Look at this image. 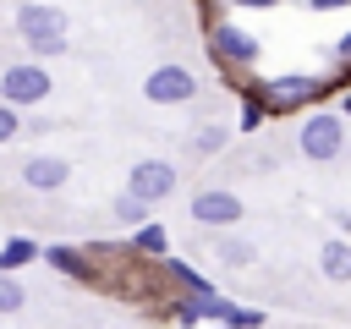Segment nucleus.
Listing matches in <instances>:
<instances>
[{
    "mask_svg": "<svg viewBox=\"0 0 351 329\" xmlns=\"http://www.w3.org/2000/svg\"><path fill=\"white\" fill-rule=\"evenodd\" d=\"M16 33L27 38L33 55H60V49H66V33H71V16H66L60 5L22 0V5H16Z\"/></svg>",
    "mask_w": 351,
    "mask_h": 329,
    "instance_id": "obj_1",
    "label": "nucleus"
},
{
    "mask_svg": "<svg viewBox=\"0 0 351 329\" xmlns=\"http://www.w3.org/2000/svg\"><path fill=\"white\" fill-rule=\"evenodd\" d=\"M170 280H181L186 285V296H181V307H176V318L181 324H225L230 318V302L219 296V285L214 280H203L197 269H186V263H176L170 258Z\"/></svg>",
    "mask_w": 351,
    "mask_h": 329,
    "instance_id": "obj_2",
    "label": "nucleus"
},
{
    "mask_svg": "<svg viewBox=\"0 0 351 329\" xmlns=\"http://www.w3.org/2000/svg\"><path fill=\"white\" fill-rule=\"evenodd\" d=\"M296 148H302V159H313V164L340 159V148H346V115H340V110H318V115H307L302 132H296Z\"/></svg>",
    "mask_w": 351,
    "mask_h": 329,
    "instance_id": "obj_3",
    "label": "nucleus"
},
{
    "mask_svg": "<svg viewBox=\"0 0 351 329\" xmlns=\"http://www.w3.org/2000/svg\"><path fill=\"white\" fill-rule=\"evenodd\" d=\"M49 88H55V77H49L38 60H16V66H5V71H0V99H5V104H16V110L44 104V99H49Z\"/></svg>",
    "mask_w": 351,
    "mask_h": 329,
    "instance_id": "obj_4",
    "label": "nucleus"
},
{
    "mask_svg": "<svg viewBox=\"0 0 351 329\" xmlns=\"http://www.w3.org/2000/svg\"><path fill=\"white\" fill-rule=\"evenodd\" d=\"M258 93H263L269 115H291V110H302L307 99H318V93H324V82H318V77H307V71H285V77H269Z\"/></svg>",
    "mask_w": 351,
    "mask_h": 329,
    "instance_id": "obj_5",
    "label": "nucleus"
},
{
    "mask_svg": "<svg viewBox=\"0 0 351 329\" xmlns=\"http://www.w3.org/2000/svg\"><path fill=\"white\" fill-rule=\"evenodd\" d=\"M143 99L148 104H186V99H197V71H186V66H154L148 77H143Z\"/></svg>",
    "mask_w": 351,
    "mask_h": 329,
    "instance_id": "obj_6",
    "label": "nucleus"
},
{
    "mask_svg": "<svg viewBox=\"0 0 351 329\" xmlns=\"http://www.w3.org/2000/svg\"><path fill=\"white\" fill-rule=\"evenodd\" d=\"M208 44H214V55H219L225 66H252V60H258V33H252V27H236V22H225V16L208 22Z\"/></svg>",
    "mask_w": 351,
    "mask_h": 329,
    "instance_id": "obj_7",
    "label": "nucleus"
},
{
    "mask_svg": "<svg viewBox=\"0 0 351 329\" xmlns=\"http://www.w3.org/2000/svg\"><path fill=\"white\" fill-rule=\"evenodd\" d=\"M241 214H247V203H241V192H230V186H203L197 197H192V219L197 225H241Z\"/></svg>",
    "mask_w": 351,
    "mask_h": 329,
    "instance_id": "obj_8",
    "label": "nucleus"
},
{
    "mask_svg": "<svg viewBox=\"0 0 351 329\" xmlns=\"http://www.w3.org/2000/svg\"><path fill=\"white\" fill-rule=\"evenodd\" d=\"M126 192H137L143 203H165L176 192V164L170 159H137L126 175Z\"/></svg>",
    "mask_w": 351,
    "mask_h": 329,
    "instance_id": "obj_9",
    "label": "nucleus"
},
{
    "mask_svg": "<svg viewBox=\"0 0 351 329\" xmlns=\"http://www.w3.org/2000/svg\"><path fill=\"white\" fill-rule=\"evenodd\" d=\"M71 181V159H60V154H33V159H22V186L27 192H60Z\"/></svg>",
    "mask_w": 351,
    "mask_h": 329,
    "instance_id": "obj_10",
    "label": "nucleus"
},
{
    "mask_svg": "<svg viewBox=\"0 0 351 329\" xmlns=\"http://www.w3.org/2000/svg\"><path fill=\"white\" fill-rule=\"evenodd\" d=\"M38 258L49 263V269H60V274H71V280H93V263L77 252V247H38Z\"/></svg>",
    "mask_w": 351,
    "mask_h": 329,
    "instance_id": "obj_11",
    "label": "nucleus"
},
{
    "mask_svg": "<svg viewBox=\"0 0 351 329\" xmlns=\"http://www.w3.org/2000/svg\"><path fill=\"white\" fill-rule=\"evenodd\" d=\"M318 269H324L329 280H351V241H346V236L324 241V247H318Z\"/></svg>",
    "mask_w": 351,
    "mask_h": 329,
    "instance_id": "obj_12",
    "label": "nucleus"
},
{
    "mask_svg": "<svg viewBox=\"0 0 351 329\" xmlns=\"http://www.w3.org/2000/svg\"><path fill=\"white\" fill-rule=\"evenodd\" d=\"M132 247H137L143 258H165V252H170V230H165L159 219H143L137 236H132Z\"/></svg>",
    "mask_w": 351,
    "mask_h": 329,
    "instance_id": "obj_13",
    "label": "nucleus"
},
{
    "mask_svg": "<svg viewBox=\"0 0 351 329\" xmlns=\"http://www.w3.org/2000/svg\"><path fill=\"white\" fill-rule=\"evenodd\" d=\"M214 258H219L225 269H247V263L258 258V247H252L247 236H219V241H214Z\"/></svg>",
    "mask_w": 351,
    "mask_h": 329,
    "instance_id": "obj_14",
    "label": "nucleus"
},
{
    "mask_svg": "<svg viewBox=\"0 0 351 329\" xmlns=\"http://www.w3.org/2000/svg\"><path fill=\"white\" fill-rule=\"evenodd\" d=\"M33 258H38V241H33V236H5V247H0V269L16 274V269H27Z\"/></svg>",
    "mask_w": 351,
    "mask_h": 329,
    "instance_id": "obj_15",
    "label": "nucleus"
},
{
    "mask_svg": "<svg viewBox=\"0 0 351 329\" xmlns=\"http://www.w3.org/2000/svg\"><path fill=\"white\" fill-rule=\"evenodd\" d=\"M110 208H115V219H121V225H143V219H148V203H143L137 192H121Z\"/></svg>",
    "mask_w": 351,
    "mask_h": 329,
    "instance_id": "obj_16",
    "label": "nucleus"
},
{
    "mask_svg": "<svg viewBox=\"0 0 351 329\" xmlns=\"http://www.w3.org/2000/svg\"><path fill=\"white\" fill-rule=\"evenodd\" d=\"M22 302H27L22 280H16L11 269H0V313H22Z\"/></svg>",
    "mask_w": 351,
    "mask_h": 329,
    "instance_id": "obj_17",
    "label": "nucleus"
},
{
    "mask_svg": "<svg viewBox=\"0 0 351 329\" xmlns=\"http://www.w3.org/2000/svg\"><path fill=\"white\" fill-rule=\"evenodd\" d=\"M225 143H230L225 126H203V132H192V148H197V154H219Z\"/></svg>",
    "mask_w": 351,
    "mask_h": 329,
    "instance_id": "obj_18",
    "label": "nucleus"
},
{
    "mask_svg": "<svg viewBox=\"0 0 351 329\" xmlns=\"http://www.w3.org/2000/svg\"><path fill=\"white\" fill-rule=\"evenodd\" d=\"M269 115V104H263V93H241V132H252L258 121Z\"/></svg>",
    "mask_w": 351,
    "mask_h": 329,
    "instance_id": "obj_19",
    "label": "nucleus"
},
{
    "mask_svg": "<svg viewBox=\"0 0 351 329\" xmlns=\"http://www.w3.org/2000/svg\"><path fill=\"white\" fill-rule=\"evenodd\" d=\"M16 132H22V110H16V104H5V99H0V143H11V137H16Z\"/></svg>",
    "mask_w": 351,
    "mask_h": 329,
    "instance_id": "obj_20",
    "label": "nucleus"
},
{
    "mask_svg": "<svg viewBox=\"0 0 351 329\" xmlns=\"http://www.w3.org/2000/svg\"><path fill=\"white\" fill-rule=\"evenodd\" d=\"M225 324H236V329H241V324H263V313H258V307H230Z\"/></svg>",
    "mask_w": 351,
    "mask_h": 329,
    "instance_id": "obj_21",
    "label": "nucleus"
},
{
    "mask_svg": "<svg viewBox=\"0 0 351 329\" xmlns=\"http://www.w3.org/2000/svg\"><path fill=\"white\" fill-rule=\"evenodd\" d=\"M335 60H340V66H351V27L340 33V44H335Z\"/></svg>",
    "mask_w": 351,
    "mask_h": 329,
    "instance_id": "obj_22",
    "label": "nucleus"
},
{
    "mask_svg": "<svg viewBox=\"0 0 351 329\" xmlns=\"http://www.w3.org/2000/svg\"><path fill=\"white\" fill-rule=\"evenodd\" d=\"M230 5H241V11H269V5H280V0H230Z\"/></svg>",
    "mask_w": 351,
    "mask_h": 329,
    "instance_id": "obj_23",
    "label": "nucleus"
},
{
    "mask_svg": "<svg viewBox=\"0 0 351 329\" xmlns=\"http://www.w3.org/2000/svg\"><path fill=\"white\" fill-rule=\"evenodd\" d=\"M313 11H340V5H351V0H307Z\"/></svg>",
    "mask_w": 351,
    "mask_h": 329,
    "instance_id": "obj_24",
    "label": "nucleus"
},
{
    "mask_svg": "<svg viewBox=\"0 0 351 329\" xmlns=\"http://www.w3.org/2000/svg\"><path fill=\"white\" fill-rule=\"evenodd\" d=\"M340 115H346V121H351V99H340Z\"/></svg>",
    "mask_w": 351,
    "mask_h": 329,
    "instance_id": "obj_25",
    "label": "nucleus"
}]
</instances>
